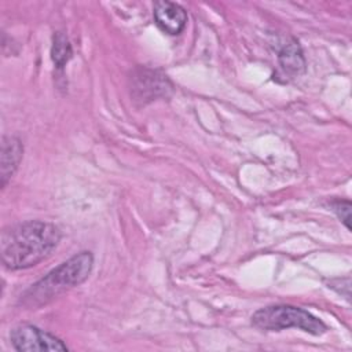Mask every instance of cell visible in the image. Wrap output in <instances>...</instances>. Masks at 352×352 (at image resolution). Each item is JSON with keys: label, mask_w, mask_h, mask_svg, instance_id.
Returning <instances> with one entry per match:
<instances>
[{"label": "cell", "mask_w": 352, "mask_h": 352, "mask_svg": "<svg viewBox=\"0 0 352 352\" xmlns=\"http://www.w3.org/2000/svg\"><path fill=\"white\" fill-rule=\"evenodd\" d=\"M172 82L166 76L147 67H138L131 77V92L135 100L143 104L172 94Z\"/></svg>", "instance_id": "cell-4"}, {"label": "cell", "mask_w": 352, "mask_h": 352, "mask_svg": "<svg viewBox=\"0 0 352 352\" xmlns=\"http://www.w3.org/2000/svg\"><path fill=\"white\" fill-rule=\"evenodd\" d=\"M60 238V230L47 221L30 220L10 226L0 238L1 261L11 271L30 268L47 258Z\"/></svg>", "instance_id": "cell-1"}, {"label": "cell", "mask_w": 352, "mask_h": 352, "mask_svg": "<svg viewBox=\"0 0 352 352\" xmlns=\"http://www.w3.org/2000/svg\"><path fill=\"white\" fill-rule=\"evenodd\" d=\"M153 15L157 26L170 36L180 34L187 25V12L177 3L158 0L153 6Z\"/></svg>", "instance_id": "cell-6"}, {"label": "cell", "mask_w": 352, "mask_h": 352, "mask_svg": "<svg viewBox=\"0 0 352 352\" xmlns=\"http://www.w3.org/2000/svg\"><path fill=\"white\" fill-rule=\"evenodd\" d=\"M330 206L333 212L338 216V219L344 223V226L351 230V201L348 199H337L331 201Z\"/></svg>", "instance_id": "cell-10"}, {"label": "cell", "mask_w": 352, "mask_h": 352, "mask_svg": "<svg viewBox=\"0 0 352 352\" xmlns=\"http://www.w3.org/2000/svg\"><path fill=\"white\" fill-rule=\"evenodd\" d=\"M280 69L287 76H300L305 72V58L297 40L290 38L278 52Z\"/></svg>", "instance_id": "cell-8"}, {"label": "cell", "mask_w": 352, "mask_h": 352, "mask_svg": "<svg viewBox=\"0 0 352 352\" xmlns=\"http://www.w3.org/2000/svg\"><path fill=\"white\" fill-rule=\"evenodd\" d=\"M10 341L16 351H69L66 344L37 326L19 324L10 333Z\"/></svg>", "instance_id": "cell-5"}, {"label": "cell", "mask_w": 352, "mask_h": 352, "mask_svg": "<svg viewBox=\"0 0 352 352\" xmlns=\"http://www.w3.org/2000/svg\"><path fill=\"white\" fill-rule=\"evenodd\" d=\"M254 327L265 331H280L285 329H300L312 336H322L327 326L311 312L286 304L268 305L252 315Z\"/></svg>", "instance_id": "cell-3"}, {"label": "cell", "mask_w": 352, "mask_h": 352, "mask_svg": "<svg viewBox=\"0 0 352 352\" xmlns=\"http://www.w3.org/2000/svg\"><path fill=\"white\" fill-rule=\"evenodd\" d=\"M23 155V144L16 136L6 135L1 139V187L16 172Z\"/></svg>", "instance_id": "cell-7"}, {"label": "cell", "mask_w": 352, "mask_h": 352, "mask_svg": "<svg viewBox=\"0 0 352 352\" xmlns=\"http://www.w3.org/2000/svg\"><path fill=\"white\" fill-rule=\"evenodd\" d=\"M94 267L91 252H80L69 260L50 271L44 278L32 285L23 296V304L28 307H41L66 289L84 283Z\"/></svg>", "instance_id": "cell-2"}, {"label": "cell", "mask_w": 352, "mask_h": 352, "mask_svg": "<svg viewBox=\"0 0 352 352\" xmlns=\"http://www.w3.org/2000/svg\"><path fill=\"white\" fill-rule=\"evenodd\" d=\"M73 56V48L69 38L62 33L56 32L52 37L51 59L58 69H63Z\"/></svg>", "instance_id": "cell-9"}]
</instances>
